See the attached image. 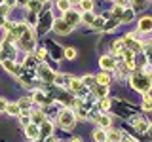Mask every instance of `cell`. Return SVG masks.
I'll use <instances>...</instances> for the list:
<instances>
[{
    "instance_id": "1",
    "label": "cell",
    "mask_w": 152,
    "mask_h": 142,
    "mask_svg": "<svg viewBox=\"0 0 152 142\" xmlns=\"http://www.w3.org/2000/svg\"><path fill=\"white\" fill-rule=\"evenodd\" d=\"M131 85L137 89V91L146 93V91L150 89V78H148V74H137V76H131Z\"/></svg>"
},
{
    "instance_id": "2",
    "label": "cell",
    "mask_w": 152,
    "mask_h": 142,
    "mask_svg": "<svg viewBox=\"0 0 152 142\" xmlns=\"http://www.w3.org/2000/svg\"><path fill=\"white\" fill-rule=\"evenodd\" d=\"M59 123H61V127L63 129H72V125H74V114L70 112V110H61L59 114Z\"/></svg>"
},
{
    "instance_id": "3",
    "label": "cell",
    "mask_w": 152,
    "mask_h": 142,
    "mask_svg": "<svg viewBox=\"0 0 152 142\" xmlns=\"http://www.w3.org/2000/svg\"><path fill=\"white\" fill-rule=\"evenodd\" d=\"M53 28H55V32H57V34H69L72 27H70L69 23L65 21V19H63V21H61V19H57V21L53 23Z\"/></svg>"
},
{
    "instance_id": "4",
    "label": "cell",
    "mask_w": 152,
    "mask_h": 142,
    "mask_svg": "<svg viewBox=\"0 0 152 142\" xmlns=\"http://www.w3.org/2000/svg\"><path fill=\"white\" fill-rule=\"evenodd\" d=\"M38 74H40V78L46 80V82H53V72H51L46 64H42L40 68H38Z\"/></svg>"
},
{
    "instance_id": "5",
    "label": "cell",
    "mask_w": 152,
    "mask_h": 142,
    "mask_svg": "<svg viewBox=\"0 0 152 142\" xmlns=\"http://www.w3.org/2000/svg\"><path fill=\"white\" fill-rule=\"evenodd\" d=\"M139 30L145 32V34L152 30V19H150V17H142L141 21H139Z\"/></svg>"
},
{
    "instance_id": "6",
    "label": "cell",
    "mask_w": 152,
    "mask_h": 142,
    "mask_svg": "<svg viewBox=\"0 0 152 142\" xmlns=\"http://www.w3.org/2000/svg\"><path fill=\"white\" fill-rule=\"evenodd\" d=\"M27 136L31 140H36L38 136H40V129H38V125H27Z\"/></svg>"
},
{
    "instance_id": "7",
    "label": "cell",
    "mask_w": 152,
    "mask_h": 142,
    "mask_svg": "<svg viewBox=\"0 0 152 142\" xmlns=\"http://www.w3.org/2000/svg\"><path fill=\"white\" fill-rule=\"evenodd\" d=\"M133 125L137 127L141 133H145V131H148V121L146 120H142V117H133Z\"/></svg>"
},
{
    "instance_id": "8",
    "label": "cell",
    "mask_w": 152,
    "mask_h": 142,
    "mask_svg": "<svg viewBox=\"0 0 152 142\" xmlns=\"http://www.w3.org/2000/svg\"><path fill=\"white\" fill-rule=\"evenodd\" d=\"M99 63H101V66H103L104 70H112V68H116V61H114L112 57H103Z\"/></svg>"
},
{
    "instance_id": "9",
    "label": "cell",
    "mask_w": 152,
    "mask_h": 142,
    "mask_svg": "<svg viewBox=\"0 0 152 142\" xmlns=\"http://www.w3.org/2000/svg\"><path fill=\"white\" fill-rule=\"evenodd\" d=\"M65 21L69 23L70 27H74L76 23L80 21V15H78V13H74V12H66V17H65Z\"/></svg>"
},
{
    "instance_id": "10",
    "label": "cell",
    "mask_w": 152,
    "mask_h": 142,
    "mask_svg": "<svg viewBox=\"0 0 152 142\" xmlns=\"http://www.w3.org/2000/svg\"><path fill=\"white\" fill-rule=\"evenodd\" d=\"M95 82H97L99 85H108V83H110V74H108V72H101L97 78H95Z\"/></svg>"
},
{
    "instance_id": "11",
    "label": "cell",
    "mask_w": 152,
    "mask_h": 142,
    "mask_svg": "<svg viewBox=\"0 0 152 142\" xmlns=\"http://www.w3.org/2000/svg\"><path fill=\"white\" fill-rule=\"evenodd\" d=\"M126 49V44H124L122 40H118V42H114V46H112V51L116 55H122V51Z\"/></svg>"
},
{
    "instance_id": "12",
    "label": "cell",
    "mask_w": 152,
    "mask_h": 142,
    "mask_svg": "<svg viewBox=\"0 0 152 142\" xmlns=\"http://www.w3.org/2000/svg\"><path fill=\"white\" fill-rule=\"evenodd\" d=\"M19 110H21V108H19L17 104H6V112L10 114V116H17Z\"/></svg>"
},
{
    "instance_id": "13",
    "label": "cell",
    "mask_w": 152,
    "mask_h": 142,
    "mask_svg": "<svg viewBox=\"0 0 152 142\" xmlns=\"http://www.w3.org/2000/svg\"><path fill=\"white\" fill-rule=\"evenodd\" d=\"M97 121H99V125H101V127H110V123H112V120L108 116H99Z\"/></svg>"
},
{
    "instance_id": "14",
    "label": "cell",
    "mask_w": 152,
    "mask_h": 142,
    "mask_svg": "<svg viewBox=\"0 0 152 142\" xmlns=\"http://www.w3.org/2000/svg\"><path fill=\"white\" fill-rule=\"evenodd\" d=\"M93 138H95V142H107V135H104V131H95V135H93Z\"/></svg>"
},
{
    "instance_id": "15",
    "label": "cell",
    "mask_w": 152,
    "mask_h": 142,
    "mask_svg": "<svg viewBox=\"0 0 152 142\" xmlns=\"http://www.w3.org/2000/svg\"><path fill=\"white\" fill-rule=\"evenodd\" d=\"M2 64H4V68L8 70V72H12V74H15V64L12 63L10 59H6V61H2Z\"/></svg>"
},
{
    "instance_id": "16",
    "label": "cell",
    "mask_w": 152,
    "mask_h": 142,
    "mask_svg": "<svg viewBox=\"0 0 152 142\" xmlns=\"http://www.w3.org/2000/svg\"><path fill=\"white\" fill-rule=\"evenodd\" d=\"M57 8H59L61 12H69V8H70L69 0H57Z\"/></svg>"
},
{
    "instance_id": "17",
    "label": "cell",
    "mask_w": 152,
    "mask_h": 142,
    "mask_svg": "<svg viewBox=\"0 0 152 142\" xmlns=\"http://www.w3.org/2000/svg\"><path fill=\"white\" fill-rule=\"evenodd\" d=\"M80 4H82V8L86 9V12H91V9H93V2H91V0H80Z\"/></svg>"
},
{
    "instance_id": "18",
    "label": "cell",
    "mask_w": 152,
    "mask_h": 142,
    "mask_svg": "<svg viewBox=\"0 0 152 142\" xmlns=\"http://www.w3.org/2000/svg\"><path fill=\"white\" fill-rule=\"evenodd\" d=\"M99 108H101L103 112H107V110H110V101L108 99H103L101 102H99Z\"/></svg>"
},
{
    "instance_id": "19",
    "label": "cell",
    "mask_w": 152,
    "mask_h": 142,
    "mask_svg": "<svg viewBox=\"0 0 152 142\" xmlns=\"http://www.w3.org/2000/svg\"><path fill=\"white\" fill-rule=\"evenodd\" d=\"M65 57H66V59H74V57H76V49H74V47H66V49H65Z\"/></svg>"
},
{
    "instance_id": "20",
    "label": "cell",
    "mask_w": 152,
    "mask_h": 142,
    "mask_svg": "<svg viewBox=\"0 0 152 142\" xmlns=\"http://www.w3.org/2000/svg\"><path fill=\"white\" fill-rule=\"evenodd\" d=\"M28 104H31V99H27V97H25V99H21V101L17 102V106H19V108H23V110H27Z\"/></svg>"
},
{
    "instance_id": "21",
    "label": "cell",
    "mask_w": 152,
    "mask_h": 142,
    "mask_svg": "<svg viewBox=\"0 0 152 142\" xmlns=\"http://www.w3.org/2000/svg\"><path fill=\"white\" fill-rule=\"evenodd\" d=\"M93 83H95V78H91V76H86V78L82 80L84 87H89V85H93Z\"/></svg>"
},
{
    "instance_id": "22",
    "label": "cell",
    "mask_w": 152,
    "mask_h": 142,
    "mask_svg": "<svg viewBox=\"0 0 152 142\" xmlns=\"http://www.w3.org/2000/svg\"><path fill=\"white\" fill-rule=\"evenodd\" d=\"M120 138H122V136H120V131H112L110 136H108V140H110V142H118Z\"/></svg>"
},
{
    "instance_id": "23",
    "label": "cell",
    "mask_w": 152,
    "mask_h": 142,
    "mask_svg": "<svg viewBox=\"0 0 152 142\" xmlns=\"http://www.w3.org/2000/svg\"><path fill=\"white\" fill-rule=\"evenodd\" d=\"M131 19H133V9H127V12L124 13L122 21H124V23H127V21H131Z\"/></svg>"
},
{
    "instance_id": "24",
    "label": "cell",
    "mask_w": 152,
    "mask_h": 142,
    "mask_svg": "<svg viewBox=\"0 0 152 142\" xmlns=\"http://www.w3.org/2000/svg\"><path fill=\"white\" fill-rule=\"evenodd\" d=\"M103 23H104V17H97V19H93V25L97 27V28H101V27H103Z\"/></svg>"
},
{
    "instance_id": "25",
    "label": "cell",
    "mask_w": 152,
    "mask_h": 142,
    "mask_svg": "<svg viewBox=\"0 0 152 142\" xmlns=\"http://www.w3.org/2000/svg\"><path fill=\"white\" fill-rule=\"evenodd\" d=\"M42 129H44V133H46V136H50V133H51V125H50V123H44V125H42Z\"/></svg>"
},
{
    "instance_id": "26",
    "label": "cell",
    "mask_w": 152,
    "mask_h": 142,
    "mask_svg": "<svg viewBox=\"0 0 152 142\" xmlns=\"http://www.w3.org/2000/svg\"><path fill=\"white\" fill-rule=\"evenodd\" d=\"M28 8H31V9H32V12H36V9H38V8H40V2H36V0H32V2H31V4H28Z\"/></svg>"
},
{
    "instance_id": "27",
    "label": "cell",
    "mask_w": 152,
    "mask_h": 142,
    "mask_svg": "<svg viewBox=\"0 0 152 142\" xmlns=\"http://www.w3.org/2000/svg\"><path fill=\"white\" fill-rule=\"evenodd\" d=\"M93 19H95V17H93V15H91V13H89V12H88V13H86V15H84V21H86V23H89V25H91V23H93Z\"/></svg>"
},
{
    "instance_id": "28",
    "label": "cell",
    "mask_w": 152,
    "mask_h": 142,
    "mask_svg": "<svg viewBox=\"0 0 152 142\" xmlns=\"http://www.w3.org/2000/svg\"><path fill=\"white\" fill-rule=\"evenodd\" d=\"M114 2H116V6H120V8H126L127 4H129L127 0H114Z\"/></svg>"
},
{
    "instance_id": "29",
    "label": "cell",
    "mask_w": 152,
    "mask_h": 142,
    "mask_svg": "<svg viewBox=\"0 0 152 142\" xmlns=\"http://www.w3.org/2000/svg\"><path fill=\"white\" fill-rule=\"evenodd\" d=\"M34 101H36V102H42V101H44V95H42L40 91L34 93Z\"/></svg>"
},
{
    "instance_id": "30",
    "label": "cell",
    "mask_w": 152,
    "mask_h": 142,
    "mask_svg": "<svg viewBox=\"0 0 152 142\" xmlns=\"http://www.w3.org/2000/svg\"><path fill=\"white\" fill-rule=\"evenodd\" d=\"M6 99H0V112H4V110H6Z\"/></svg>"
},
{
    "instance_id": "31",
    "label": "cell",
    "mask_w": 152,
    "mask_h": 142,
    "mask_svg": "<svg viewBox=\"0 0 152 142\" xmlns=\"http://www.w3.org/2000/svg\"><path fill=\"white\" fill-rule=\"evenodd\" d=\"M150 108H152V106H150V101H145V102H142V110H146V112H148Z\"/></svg>"
},
{
    "instance_id": "32",
    "label": "cell",
    "mask_w": 152,
    "mask_h": 142,
    "mask_svg": "<svg viewBox=\"0 0 152 142\" xmlns=\"http://www.w3.org/2000/svg\"><path fill=\"white\" fill-rule=\"evenodd\" d=\"M21 123H23V125H28V116H27V114L21 116Z\"/></svg>"
},
{
    "instance_id": "33",
    "label": "cell",
    "mask_w": 152,
    "mask_h": 142,
    "mask_svg": "<svg viewBox=\"0 0 152 142\" xmlns=\"http://www.w3.org/2000/svg\"><path fill=\"white\" fill-rule=\"evenodd\" d=\"M44 57H46V49H40L38 51V59H44Z\"/></svg>"
},
{
    "instance_id": "34",
    "label": "cell",
    "mask_w": 152,
    "mask_h": 142,
    "mask_svg": "<svg viewBox=\"0 0 152 142\" xmlns=\"http://www.w3.org/2000/svg\"><path fill=\"white\" fill-rule=\"evenodd\" d=\"M80 0H69V4H78Z\"/></svg>"
},
{
    "instance_id": "35",
    "label": "cell",
    "mask_w": 152,
    "mask_h": 142,
    "mask_svg": "<svg viewBox=\"0 0 152 142\" xmlns=\"http://www.w3.org/2000/svg\"><path fill=\"white\" fill-rule=\"evenodd\" d=\"M72 142H82V140H80V138H74V140H72Z\"/></svg>"
},
{
    "instance_id": "36",
    "label": "cell",
    "mask_w": 152,
    "mask_h": 142,
    "mask_svg": "<svg viewBox=\"0 0 152 142\" xmlns=\"http://www.w3.org/2000/svg\"><path fill=\"white\" fill-rule=\"evenodd\" d=\"M36 2H46V0H36Z\"/></svg>"
}]
</instances>
